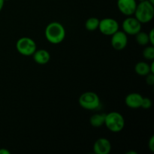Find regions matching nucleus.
Masks as SVG:
<instances>
[{
    "label": "nucleus",
    "mask_w": 154,
    "mask_h": 154,
    "mask_svg": "<svg viewBox=\"0 0 154 154\" xmlns=\"http://www.w3.org/2000/svg\"><path fill=\"white\" fill-rule=\"evenodd\" d=\"M45 35L48 42L53 45H58L65 40L66 35V29L62 23L54 21L47 26Z\"/></svg>",
    "instance_id": "f257e3e1"
},
{
    "label": "nucleus",
    "mask_w": 154,
    "mask_h": 154,
    "mask_svg": "<svg viewBox=\"0 0 154 154\" xmlns=\"http://www.w3.org/2000/svg\"><path fill=\"white\" fill-rule=\"evenodd\" d=\"M135 41H136L137 43L140 45V46H146L148 44H150L149 42V38H148V33L145 32L140 31L139 32L137 33L135 35Z\"/></svg>",
    "instance_id": "dca6fc26"
},
{
    "label": "nucleus",
    "mask_w": 154,
    "mask_h": 154,
    "mask_svg": "<svg viewBox=\"0 0 154 154\" xmlns=\"http://www.w3.org/2000/svg\"><path fill=\"white\" fill-rule=\"evenodd\" d=\"M120 28L119 23L114 18L106 17L99 20L98 29H99L102 35L106 36H111L118 31Z\"/></svg>",
    "instance_id": "423d86ee"
},
{
    "label": "nucleus",
    "mask_w": 154,
    "mask_h": 154,
    "mask_svg": "<svg viewBox=\"0 0 154 154\" xmlns=\"http://www.w3.org/2000/svg\"><path fill=\"white\" fill-rule=\"evenodd\" d=\"M105 114H94L90 117V123L92 126L95 128L101 127L105 123Z\"/></svg>",
    "instance_id": "4468645a"
},
{
    "label": "nucleus",
    "mask_w": 154,
    "mask_h": 154,
    "mask_svg": "<svg viewBox=\"0 0 154 154\" xmlns=\"http://www.w3.org/2000/svg\"><path fill=\"white\" fill-rule=\"evenodd\" d=\"M148 147H149V150H150L152 153H153L154 152V136L153 135H152V136L150 137V140H149Z\"/></svg>",
    "instance_id": "aec40b11"
},
{
    "label": "nucleus",
    "mask_w": 154,
    "mask_h": 154,
    "mask_svg": "<svg viewBox=\"0 0 154 154\" xmlns=\"http://www.w3.org/2000/svg\"><path fill=\"white\" fill-rule=\"evenodd\" d=\"M143 96L138 93H131L126 96L125 103L126 106L132 109H138L141 107Z\"/></svg>",
    "instance_id": "9b49d317"
},
{
    "label": "nucleus",
    "mask_w": 154,
    "mask_h": 154,
    "mask_svg": "<svg viewBox=\"0 0 154 154\" xmlns=\"http://www.w3.org/2000/svg\"><path fill=\"white\" fill-rule=\"evenodd\" d=\"M135 72L139 76H146L149 73H151L150 69V64L146 62H138L135 66Z\"/></svg>",
    "instance_id": "ddd939ff"
},
{
    "label": "nucleus",
    "mask_w": 154,
    "mask_h": 154,
    "mask_svg": "<svg viewBox=\"0 0 154 154\" xmlns=\"http://www.w3.org/2000/svg\"><path fill=\"white\" fill-rule=\"evenodd\" d=\"M111 44L112 48L116 51H122L125 49L128 44V36L123 31L116 32L111 35Z\"/></svg>",
    "instance_id": "6e6552de"
},
{
    "label": "nucleus",
    "mask_w": 154,
    "mask_h": 154,
    "mask_svg": "<svg viewBox=\"0 0 154 154\" xmlns=\"http://www.w3.org/2000/svg\"><path fill=\"white\" fill-rule=\"evenodd\" d=\"M5 1H8V0H5Z\"/></svg>",
    "instance_id": "bb28decb"
},
{
    "label": "nucleus",
    "mask_w": 154,
    "mask_h": 154,
    "mask_svg": "<svg viewBox=\"0 0 154 154\" xmlns=\"http://www.w3.org/2000/svg\"><path fill=\"white\" fill-rule=\"evenodd\" d=\"M5 0H0V12L2 10L3 7H4V4H5Z\"/></svg>",
    "instance_id": "b1692460"
},
{
    "label": "nucleus",
    "mask_w": 154,
    "mask_h": 154,
    "mask_svg": "<svg viewBox=\"0 0 154 154\" xmlns=\"http://www.w3.org/2000/svg\"><path fill=\"white\" fill-rule=\"evenodd\" d=\"M34 61L38 65H46L51 60V54L47 50H36L32 54Z\"/></svg>",
    "instance_id": "f8f14e48"
},
{
    "label": "nucleus",
    "mask_w": 154,
    "mask_h": 154,
    "mask_svg": "<svg viewBox=\"0 0 154 154\" xmlns=\"http://www.w3.org/2000/svg\"><path fill=\"white\" fill-rule=\"evenodd\" d=\"M143 57L148 61H153L154 60V47L153 45L146 47L143 51Z\"/></svg>",
    "instance_id": "f3484780"
},
{
    "label": "nucleus",
    "mask_w": 154,
    "mask_h": 154,
    "mask_svg": "<svg viewBox=\"0 0 154 154\" xmlns=\"http://www.w3.org/2000/svg\"><path fill=\"white\" fill-rule=\"evenodd\" d=\"M148 2H149L151 3L152 5H154V0H148Z\"/></svg>",
    "instance_id": "a878e982"
},
{
    "label": "nucleus",
    "mask_w": 154,
    "mask_h": 154,
    "mask_svg": "<svg viewBox=\"0 0 154 154\" xmlns=\"http://www.w3.org/2000/svg\"><path fill=\"white\" fill-rule=\"evenodd\" d=\"M135 17L141 24L147 23L153 19L154 5L149 2L148 0H144L137 4L135 11Z\"/></svg>",
    "instance_id": "f03ea898"
},
{
    "label": "nucleus",
    "mask_w": 154,
    "mask_h": 154,
    "mask_svg": "<svg viewBox=\"0 0 154 154\" xmlns=\"http://www.w3.org/2000/svg\"><path fill=\"white\" fill-rule=\"evenodd\" d=\"M0 154H11V152L6 148H0Z\"/></svg>",
    "instance_id": "4be33fe9"
},
{
    "label": "nucleus",
    "mask_w": 154,
    "mask_h": 154,
    "mask_svg": "<svg viewBox=\"0 0 154 154\" xmlns=\"http://www.w3.org/2000/svg\"><path fill=\"white\" fill-rule=\"evenodd\" d=\"M150 72H151V73H154V63H153V61H152L151 64L150 65Z\"/></svg>",
    "instance_id": "5701e85b"
},
{
    "label": "nucleus",
    "mask_w": 154,
    "mask_h": 154,
    "mask_svg": "<svg viewBox=\"0 0 154 154\" xmlns=\"http://www.w3.org/2000/svg\"><path fill=\"white\" fill-rule=\"evenodd\" d=\"M126 154H138V153L135 151H132V150H131V151H129L126 153Z\"/></svg>",
    "instance_id": "393cba45"
},
{
    "label": "nucleus",
    "mask_w": 154,
    "mask_h": 154,
    "mask_svg": "<svg viewBox=\"0 0 154 154\" xmlns=\"http://www.w3.org/2000/svg\"><path fill=\"white\" fill-rule=\"evenodd\" d=\"M136 0H117L119 11L126 17L132 16L137 7Z\"/></svg>",
    "instance_id": "1a4fd4ad"
},
{
    "label": "nucleus",
    "mask_w": 154,
    "mask_h": 154,
    "mask_svg": "<svg viewBox=\"0 0 154 154\" xmlns=\"http://www.w3.org/2000/svg\"><path fill=\"white\" fill-rule=\"evenodd\" d=\"M152 101L150 98L147 97H143L142 103H141V108H144V109H150L152 107Z\"/></svg>",
    "instance_id": "a211bd4d"
},
{
    "label": "nucleus",
    "mask_w": 154,
    "mask_h": 154,
    "mask_svg": "<svg viewBox=\"0 0 154 154\" xmlns=\"http://www.w3.org/2000/svg\"><path fill=\"white\" fill-rule=\"evenodd\" d=\"M16 49L20 54L25 57L32 56L37 50L36 43L32 38L29 37H22L16 42Z\"/></svg>",
    "instance_id": "39448f33"
},
{
    "label": "nucleus",
    "mask_w": 154,
    "mask_h": 154,
    "mask_svg": "<svg viewBox=\"0 0 154 154\" xmlns=\"http://www.w3.org/2000/svg\"><path fill=\"white\" fill-rule=\"evenodd\" d=\"M99 25V20L97 17H90L86 20L85 28L88 31L93 32L98 29Z\"/></svg>",
    "instance_id": "2eb2a0df"
},
{
    "label": "nucleus",
    "mask_w": 154,
    "mask_h": 154,
    "mask_svg": "<svg viewBox=\"0 0 154 154\" xmlns=\"http://www.w3.org/2000/svg\"><path fill=\"white\" fill-rule=\"evenodd\" d=\"M80 106L85 110L95 111L99 109L101 105L100 99L97 93L88 91L82 93L78 99Z\"/></svg>",
    "instance_id": "20e7f679"
},
{
    "label": "nucleus",
    "mask_w": 154,
    "mask_h": 154,
    "mask_svg": "<svg viewBox=\"0 0 154 154\" xmlns=\"http://www.w3.org/2000/svg\"><path fill=\"white\" fill-rule=\"evenodd\" d=\"M141 25L135 17L129 16L122 23V29L127 35H135L141 30Z\"/></svg>",
    "instance_id": "0eeeda50"
},
{
    "label": "nucleus",
    "mask_w": 154,
    "mask_h": 154,
    "mask_svg": "<svg viewBox=\"0 0 154 154\" xmlns=\"http://www.w3.org/2000/svg\"><path fill=\"white\" fill-rule=\"evenodd\" d=\"M111 144L105 138H98L93 144V151L96 154H109L111 151Z\"/></svg>",
    "instance_id": "9d476101"
},
{
    "label": "nucleus",
    "mask_w": 154,
    "mask_h": 154,
    "mask_svg": "<svg viewBox=\"0 0 154 154\" xmlns=\"http://www.w3.org/2000/svg\"><path fill=\"white\" fill-rule=\"evenodd\" d=\"M145 81L147 84L153 86L154 84V73H149L145 76Z\"/></svg>",
    "instance_id": "6ab92c4d"
},
{
    "label": "nucleus",
    "mask_w": 154,
    "mask_h": 154,
    "mask_svg": "<svg viewBox=\"0 0 154 154\" xmlns=\"http://www.w3.org/2000/svg\"><path fill=\"white\" fill-rule=\"evenodd\" d=\"M148 38H149V42H150V45H154V29H151L150 32L148 33Z\"/></svg>",
    "instance_id": "412c9836"
},
{
    "label": "nucleus",
    "mask_w": 154,
    "mask_h": 154,
    "mask_svg": "<svg viewBox=\"0 0 154 154\" xmlns=\"http://www.w3.org/2000/svg\"><path fill=\"white\" fill-rule=\"evenodd\" d=\"M104 125L110 132L118 133L124 129L125 119L120 113L111 111L105 114Z\"/></svg>",
    "instance_id": "7ed1b4c3"
}]
</instances>
